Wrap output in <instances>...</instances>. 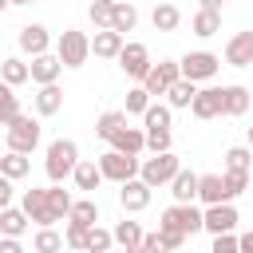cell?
Masks as SVG:
<instances>
[{
	"mask_svg": "<svg viewBox=\"0 0 253 253\" xmlns=\"http://www.w3.org/2000/svg\"><path fill=\"white\" fill-rule=\"evenodd\" d=\"M170 253H182V249H170Z\"/></svg>",
	"mask_w": 253,
	"mask_h": 253,
	"instance_id": "obj_56",
	"label": "cell"
},
{
	"mask_svg": "<svg viewBox=\"0 0 253 253\" xmlns=\"http://www.w3.org/2000/svg\"><path fill=\"white\" fill-rule=\"evenodd\" d=\"M71 178H75V186H79V190L95 194V190H99V182H103V170H99V162H79Z\"/></svg>",
	"mask_w": 253,
	"mask_h": 253,
	"instance_id": "obj_29",
	"label": "cell"
},
{
	"mask_svg": "<svg viewBox=\"0 0 253 253\" xmlns=\"http://www.w3.org/2000/svg\"><path fill=\"white\" fill-rule=\"evenodd\" d=\"M24 229H28V213L4 206V210H0V233H4V237H20Z\"/></svg>",
	"mask_w": 253,
	"mask_h": 253,
	"instance_id": "obj_30",
	"label": "cell"
},
{
	"mask_svg": "<svg viewBox=\"0 0 253 253\" xmlns=\"http://www.w3.org/2000/svg\"><path fill=\"white\" fill-rule=\"evenodd\" d=\"M16 40H20V51H28V55H43L51 47V36H47L43 24H24Z\"/></svg>",
	"mask_w": 253,
	"mask_h": 253,
	"instance_id": "obj_15",
	"label": "cell"
},
{
	"mask_svg": "<svg viewBox=\"0 0 253 253\" xmlns=\"http://www.w3.org/2000/svg\"><path fill=\"white\" fill-rule=\"evenodd\" d=\"M123 126H126V111H103V115H99V123H95V134H99L103 142H111Z\"/></svg>",
	"mask_w": 253,
	"mask_h": 253,
	"instance_id": "obj_25",
	"label": "cell"
},
{
	"mask_svg": "<svg viewBox=\"0 0 253 253\" xmlns=\"http://www.w3.org/2000/svg\"><path fill=\"white\" fill-rule=\"evenodd\" d=\"M142 123H146V130L150 126H170V103H150L146 115H142Z\"/></svg>",
	"mask_w": 253,
	"mask_h": 253,
	"instance_id": "obj_41",
	"label": "cell"
},
{
	"mask_svg": "<svg viewBox=\"0 0 253 253\" xmlns=\"http://www.w3.org/2000/svg\"><path fill=\"white\" fill-rule=\"evenodd\" d=\"M115 4H126V0H115Z\"/></svg>",
	"mask_w": 253,
	"mask_h": 253,
	"instance_id": "obj_55",
	"label": "cell"
},
{
	"mask_svg": "<svg viewBox=\"0 0 253 253\" xmlns=\"http://www.w3.org/2000/svg\"><path fill=\"white\" fill-rule=\"evenodd\" d=\"M202 229H210L213 237H217V233H233V229H237V210H233V202L206 206V210H202Z\"/></svg>",
	"mask_w": 253,
	"mask_h": 253,
	"instance_id": "obj_9",
	"label": "cell"
},
{
	"mask_svg": "<svg viewBox=\"0 0 253 253\" xmlns=\"http://www.w3.org/2000/svg\"><path fill=\"white\" fill-rule=\"evenodd\" d=\"M198 198L206 206H217V202H233L229 190H225V174H202L198 178Z\"/></svg>",
	"mask_w": 253,
	"mask_h": 253,
	"instance_id": "obj_17",
	"label": "cell"
},
{
	"mask_svg": "<svg viewBox=\"0 0 253 253\" xmlns=\"http://www.w3.org/2000/svg\"><path fill=\"white\" fill-rule=\"evenodd\" d=\"M190 111H194L198 119H217V115H221V87H202V91L194 95Z\"/></svg>",
	"mask_w": 253,
	"mask_h": 253,
	"instance_id": "obj_19",
	"label": "cell"
},
{
	"mask_svg": "<svg viewBox=\"0 0 253 253\" xmlns=\"http://www.w3.org/2000/svg\"><path fill=\"white\" fill-rule=\"evenodd\" d=\"M210 253H241V245H237V237H233V233H217V237H213V245H210Z\"/></svg>",
	"mask_w": 253,
	"mask_h": 253,
	"instance_id": "obj_46",
	"label": "cell"
},
{
	"mask_svg": "<svg viewBox=\"0 0 253 253\" xmlns=\"http://www.w3.org/2000/svg\"><path fill=\"white\" fill-rule=\"evenodd\" d=\"M111 233H115V245H123V253H126V249H138V245H142V237H146L138 221H119Z\"/></svg>",
	"mask_w": 253,
	"mask_h": 253,
	"instance_id": "obj_26",
	"label": "cell"
},
{
	"mask_svg": "<svg viewBox=\"0 0 253 253\" xmlns=\"http://www.w3.org/2000/svg\"><path fill=\"white\" fill-rule=\"evenodd\" d=\"M150 107V91L146 87H130L126 91V115H146Z\"/></svg>",
	"mask_w": 253,
	"mask_h": 253,
	"instance_id": "obj_40",
	"label": "cell"
},
{
	"mask_svg": "<svg viewBox=\"0 0 253 253\" xmlns=\"http://www.w3.org/2000/svg\"><path fill=\"white\" fill-rule=\"evenodd\" d=\"M126 253H146V249H142V245H138V249H126Z\"/></svg>",
	"mask_w": 253,
	"mask_h": 253,
	"instance_id": "obj_52",
	"label": "cell"
},
{
	"mask_svg": "<svg viewBox=\"0 0 253 253\" xmlns=\"http://www.w3.org/2000/svg\"><path fill=\"white\" fill-rule=\"evenodd\" d=\"M198 178H202V174H194V170H178L174 182H170L174 202H194V198H198Z\"/></svg>",
	"mask_w": 253,
	"mask_h": 253,
	"instance_id": "obj_22",
	"label": "cell"
},
{
	"mask_svg": "<svg viewBox=\"0 0 253 253\" xmlns=\"http://www.w3.org/2000/svg\"><path fill=\"white\" fill-rule=\"evenodd\" d=\"M111 245H115V233H111V229L91 225V233H87V253H107Z\"/></svg>",
	"mask_w": 253,
	"mask_h": 253,
	"instance_id": "obj_39",
	"label": "cell"
},
{
	"mask_svg": "<svg viewBox=\"0 0 253 253\" xmlns=\"http://www.w3.org/2000/svg\"><path fill=\"white\" fill-rule=\"evenodd\" d=\"M138 154H123V150H107V154H99V170H103V178H111V182H130V178H138Z\"/></svg>",
	"mask_w": 253,
	"mask_h": 253,
	"instance_id": "obj_4",
	"label": "cell"
},
{
	"mask_svg": "<svg viewBox=\"0 0 253 253\" xmlns=\"http://www.w3.org/2000/svg\"><path fill=\"white\" fill-rule=\"evenodd\" d=\"M8 4H12V0H0V12H4V8H8Z\"/></svg>",
	"mask_w": 253,
	"mask_h": 253,
	"instance_id": "obj_53",
	"label": "cell"
},
{
	"mask_svg": "<svg viewBox=\"0 0 253 253\" xmlns=\"http://www.w3.org/2000/svg\"><path fill=\"white\" fill-rule=\"evenodd\" d=\"M158 237H162V253H170V249H186V233H182V229L158 225Z\"/></svg>",
	"mask_w": 253,
	"mask_h": 253,
	"instance_id": "obj_45",
	"label": "cell"
},
{
	"mask_svg": "<svg viewBox=\"0 0 253 253\" xmlns=\"http://www.w3.org/2000/svg\"><path fill=\"white\" fill-rule=\"evenodd\" d=\"M20 210H24V213H28V221H36V225H55V221H59V213L51 210V198H47V190H40V186L24 190V202H20Z\"/></svg>",
	"mask_w": 253,
	"mask_h": 253,
	"instance_id": "obj_7",
	"label": "cell"
},
{
	"mask_svg": "<svg viewBox=\"0 0 253 253\" xmlns=\"http://www.w3.org/2000/svg\"><path fill=\"white\" fill-rule=\"evenodd\" d=\"M0 79H4L8 87H20V83H28V79H32V71H28V63H24V59L8 55V59L0 63Z\"/></svg>",
	"mask_w": 253,
	"mask_h": 253,
	"instance_id": "obj_27",
	"label": "cell"
},
{
	"mask_svg": "<svg viewBox=\"0 0 253 253\" xmlns=\"http://www.w3.org/2000/svg\"><path fill=\"white\" fill-rule=\"evenodd\" d=\"M119 202H123L126 213H142V210L150 206V186H146L142 178H130V182L119 186Z\"/></svg>",
	"mask_w": 253,
	"mask_h": 253,
	"instance_id": "obj_12",
	"label": "cell"
},
{
	"mask_svg": "<svg viewBox=\"0 0 253 253\" xmlns=\"http://www.w3.org/2000/svg\"><path fill=\"white\" fill-rule=\"evenodd\" d=\"M87 233H91V225L67 221V229H63V245H67V249H87Z\"/></svg>",
	"mask_w": 253,
	"mask_h": 253,
	"instance_id": "obj_38",
	"label": "cell"
},
{
	"mask_svg": "<svg viewBox=\"0 0 253 253\" xmlns=\"http://www.w3.org/2000/svg\"><path fill=\"white\" fill-rule=\"evenodd\" d=\"M146 150H154V154L170 150V126H150L146 130Z\"/></svg>",
	"mask_w": 253,
	"mask_h": 253,
	"instance_id": "obj_42",
	"label": "cell"
},
{
	"mask_svg": "<svg viewBox=\"0 0 253 253\" xmlns=\"http://www.w3.org/2000/svg\"><path fill=\"white\" fill-rule=\"evenodd\" d=\"M67 221H79V225H95V221H99V206H95L91 198H79V202H71V213H67Z\"/></svg>",
	"mask_w": 253,
	"mask_h": 253,
	"instance_id": "obj_33",
	"label": "cell"
},
{
	"mask_svg": "<svg viewBox=\"0 0 253 253\" xmlns=\"http://www.w3.org/2000/svg\"><path fill=\"white\" fill-rule=\"evenodd\" d=\"M249 111H253V103H249Z\"/></svg>",
	"mask_w": 253,
	"mask_h": 253,
	"instance_id": "obj_57",
	"label": "cell"
},
{
	"mask_svg": "<svg viewBox=\"0 0 253 253\" xmlns=\"http://www.w3.org/2000/svg\"><path fill=\"white\" fill-rule=\"evenodd\" d=\"M190 28H194V36H202V40H210V36H217V32H221V12H210V8H198V12H194V20H190Z\"/></svg>",
	"mask_w": 253,
	"mask_h": 253,
	"instance_id": "obj_23",
	"label": "cell"
},
{
	"mask_svg": "<svg viewBox=\"0 0 253 253\" xmlns=\"http://www.w3.org/2000/svg\"><path fill=\"white\" fill-rule=\"evenodd\" d=\"M178 67H182V79H194V83H206V79H213V75H217V67H221V59H217L213 51H186V55L178 59Z\"/></svg>",
	"mask_w": 253,
	"mask_h": 253,
	"instance_id": "obj_6",
	"label": "cell"
},
{
	"mask_svg": "<svg viewBox=\"0 0 253 253\" xmlns=\"http://www.w3.org/2000/svg\"><path fill=\"white\" fill-rule=\"evenodd\" d=\"M150 20H154V32H174L182 24V12H178V4H158Z\"/></svg>",
	"mask_w": 253,
	"mask_h": 253,
	"instance_id": "obj_31",
	"label": "cell"
},
{
	"mask_svg": "<svg viewBox=\"0 0 253 253\" xmlns=\"http://www.w3.org/2000/svg\"><path fill=\"white\" fill-rule=\"evenodd\" d=\"M4 138H8V150L32 154V150L40 146V123L28 119V115H20V119H12V123L4 126Z\"/></svg>",
	"mask_w": 253,
	"mask_h": 253,
	"instance_id": "obj_3",
	"label": "cell"
},
{
	"mask_svg": "<svg viewBox=\"0 0 253 253\" xmlns=\"http://www.w3.org/2000/svg\"><path fill=\"white\" fill-rule=\"evenodd\" d=\"M47 198H51V210H55V213H59V221H63V217H67V213H71V202H75V198H71V194H67V190H59V182H55V186H51V190H47Z\"/></svg>",
	"mask_w": 253,
	"mask_h": 253,
	"instance_id": "obj_43",
	"label": "cell"
},
{
	"mask_svg": "<svg viewBox=\"0 0 253 253\" xmlns=\"http://www.w3.org/2000/svg\"><path fill=\"white\" fill-rule=\"evenodd\" d=\"M253 166V146H229L225 150V170H249Z\"/></svg>",
	"mask_w": 253,
	"mask_h": 253,
	"instance_id": "obj_37",
	"label": "cell"
},
{
	"mask_svg": "<svg viewBox=\"0 0 253 253\" xmlns=\"http://www.w3.org/2000/svg\"><path fill=\"white\" fill-rule=\"evenodd\" d=\"M12 119H20V99H16V95H12V87L0 79V123L8 126Z\"/></svg>",
	"mask_w": 253,
	"mask_h": 253,
	"instance_id": "obj_34",
	"label": "cell"
},
{
	"mask_svg": "<svg viewBox=\"0 0 253 253\" xmlns=\"http://www.w3.org/2000/svg\"><path fill=\"white\" fill-rule=\"evenodd\" d=\"M12 4H36V0H12Z\"/></svg>",
	"mask_w": 253,
	"mask_h": 253,
	"instance_id": "obj_54",
	"label": "cell"
},
{
	"mask_svg": "<svg viewBox=\"0 0 253 253\" xmlns=\"http://www.w3.org/2000/svg\"><path fill=\"white\" fill-rule=\"evenodd\" d=\"M245 138H249V146H253V126H249V130H245Z\"/></svg>",
	"mask_w": 253,
	"mask_h": 253,
	"instance_id": "obj_51",
	"label": "cell"
},
{
	"mask_svg": "<svg viewBox=\"0 0 253 253\" xmlns=\"http://www.w3.org/2000/svg\"><path fill=\"white\" fill-rule=\"evenodd\" d=\"M225 63L229 67H249L253 63V32H237L225 43Z\"/></svg>",
	"mask_w": 253,
	"mask_h": 253,
	"instance_id": "obj_16",
	"label": "cell"
},
{
	"mask_svg": "<svg viewBox=\"0 0 253 253\" xmlns=\"http://www.w3.org/2000/svg\"><path fill=\"white\" fill-rule=\"evenodd\" d=\"M194 95H198V83L194 79H174L170 91H166V103H170V111H182V107L194 103Z\"/></svg>",
	"mask_w": 253,
	"mask_h": 253,
	"instance_id": "obj_21",
	"label": "cell"
},
{
	"mask_svg": "<svg viewBox=\"0 0 253 253\" xmlns=\"http://www.w3.org/2000/svg\"><path fill=\"white\" fill-rule=\"evenodd\" d=\"M55 55H59V63H63V67H83V63H87V55H91V40H87L83 32L67 28V32H59Z\"/></svg>",
	"mask_w": 253,
	"mask_h": 253,
	"instance_id": "obj_5",
	"label": "cell"
},
{
	"mask_svg": "<svg viewBox=\"0 0 253 253\" xmlns=\"http://www.w3.org/2000/svg\"><path fill=\"white\" fill-rule=\"evenodd\" d=\"M32 245H36V253H59V249H63V237H59L51 225H40V233H36Z\"/></svg>",
	"mask_w": 253,
	"mask_h": 253,
	"instance_id": "obj_35",
	"label": "cell"
},
{
	"mask_svg": "<svg viewBox=\"0 0 253 253\" xmlns=\"http://www.w3.org/2000/svg\"><path fill=\"white\" fill-rule=\"evenodd\" d=\"M119 67L130 75V79H146V71L154 67L150 63V51H146V43H123V51H119Z\"/></svg>",
	"mask_w": 253,
	"mask_h": 253,
	"instance_id": "obj_10",
	"label": "cell"
},
{
	"mask_svg": "<svg viewBox=\"0 0 253 253\" xmlns=\"http://www.w3.org/2000/svg\"><path fill=\"white\" fill-rule=\"evenodd\" d=\"M36 111H40V115H59V111H63V91H59V83H47V87L36 91Z\"/></svg>",
	"mask_w": 253,
	"mask_h": 253,
	"instance_id": "obj_24",
	"label": "cell"
},
{
	"mask_svg": "<svg viewBox=\"0 0 253 253\" xmlns=\"http://www.w3.org/2000/svg\"><path fill=\"white\" fill-rule=\"evenodd\" d=\"M107 253H111V249H107Z\"/></svg>",
	"mask_w": 253,
	"mask_h": 253,
	"instance_id": "obj_59",
	"label": "cell"
},
{
	"mask_svg": "<svg viewBox=\"0 0 253 253\" xmlns=\"http://www.w3.org/2000/svg\"><path fill=\"white\" fill-rule=\"evenodd\" d=\"M111 146L123 150V154H142V150H146V130H138V126H123V130L111 138Z\"/></svg>",
	"mask_w": 253,
	"mask_h": 253,
	"instance_id": "obj_20",
	"label": "cell"
},
{
	"mask_svg": "<svg viewBox=\"0 0 253 253\" xmlns=\"http://www.w3.org/2000/svg\"><path fill=\"white\" fill-rule=\"evenodd\" d=\"M225 190H229V198L245 194L249 190V170H225Z\"/></svg>",
	"mask_w": 253,
	"mask_h": 253,
	"instance_id": "obj_44",
	"label": "cell"
},
{
	"mask_svg": "<svg viewBox=\"0 0 253 253\" xmlns=\"http://www.w3.org/2000/svg\"><path fill=\"white\" fill-rule=\"evenodd\" d=\"M174 79H182V67H178V59H162V63H154V67L146 71L142 87H146L150 95H166Z\"/></svg>",
	"mask_w": 253,
	"mask_h": 253,
	"instance_id": "obj_11",
	"label": "cell"
},
{
	"mask_svg": "<svg viewBox=\"0 0 253 253\" xmlns=\"http://www.w3.org/2000/svg\"><path fill=\"white\" fill-rule=\"evenodd\" d=\"M28 71H32V83H36V87H47V83H55V79H59V71H63V63H59V55H51V51H43V55H32V63H28Z\"/></svg>",
	"mask_w": 253,
	"mask_h": 253,
	"instance_id": "obj_13",
	"label": "cell"
},
{
	"mask_svg": "<svg viewBox=\"0 0 253 253\" xmlns=\"http://www.w3.org/2000/svg\"><path fill=\"white\" fill-rule=\"evenodd\" d=\"M0 253H24L20 237H0Z\"/></svg>",
	"mask_w": 253,
	"mask_h": 253,
	"instance_id": "obj_48",
	"label": "cell"
},
{
	"mask_svg": "<svg viewBox=\"0 0 253 253\" xmlns=\"http://www.w3.org/2000/svg\"><path fill=\"white\" fill-rule=\"evenodd\" d=\"M0 126H4V123H0Z\"/></svg>",
	"mask_w": 253,
	"mask_h": 253,
	"instance_id": "obj_58",
	"label": "cell"
},
{
	"mask_svg": "<svg viewBox=\"0 0 253 253\" xmlns=\"http://www.w3.org/2000/svg\"><path fill=\"white\" fill-rule=\"evenodd\" d=\"M221 4L225 0H202V8H210V12H221Z\"/></svg>",
	"mask_w": 253,
	"mask_h": 253,
	"instance_id": "obj_50",
	"label": "cell"
},
{
	"mask_svg": "<svg viewBox=\"0 0 253 253\" xmlns=\"http://www.w3.org/2000/svg\"><path fill=\"white\" fill-rule=\"evenodd\" d=\"M4 206H12V178L8 174H0V210Z\"/></svg>",
	"mask_w": 253,
	"mask_h": 253,
	"instance_id": "obj_47",
	"label": "cell"
},
{
	"mask_svg": "<svg viewBox=\"0 0 253 253\" xmlns=\"http://www.w3.org/2000/svg\"><path fill=\"white\" fill-rule=\"evenodd\" d=\"M249 103H253V91H249V87H241V83H229V87H221V115H229V119H241V115L249 111Z\"/></svg>",
	"mask_w": 253,
	"mask_h": 253,
	"instance_id": "obj_14",
	"label": "cell"
},
{
	"mask_svg": "<svg viewBox=\"0 0 253 253\" xmlns=\"http://www.w3.org/2000/svg\"><path fill=\"white\" fill-rule=\"evenodd\" d=\"M237 245H241V253H253V229H249V233H241V237H237Z\"/></svg>",
	"mask_w": 253,
	"mask_h": 253,
	"instance_id": "obj_49",
	"label": "cell"
},
{
	"mask_svg": "<svg viewBox=\"0 0 253 253\" xmlns=\"http://www.w3.org/2000/svg\"><path fill=\"white\" fill-rule=\"evenodd\" d=\"M75 166H79V146H75L71 138H55V142L47 146V162H43L47 178H51V182H63L67 174H75Z\"/></svg>",
	"mask_w": 253,
	"mask_h": 253,
	"instance_id": "obj_1",
	"label": "cell"
},
{
	"mask_svg": "<svg viewBox=\"0 0 253 253\" xmlns=\"http://www.w3.org/2000/svg\"><path fill=\"white\" fill-rule=\"evenodd\" d=\"M28 170H32V162H28V154H16V150H8V154H0V174H8L12 182H20V178H28Z\"/></svg>",
	"mask_w": 253,
	"mask_h": 253,
	"instance_id": "obj_28",
	"label": "cell"
},
{
	"mask_svg": "<svg viewBox=\"0 0 253 253\" xmlns=\"http://www.w3.org/2000/svg\"><path fill=\"white\" fill-rule=\"evenodd\" d=\"M123 43H126V40H123L115 28H99V32H95V40H91V51H95L99 59H119Z\"/></svg>",
	"mask_w": 253,
	"mask_h": 253,
	"instance_id": "obj_18",
	"label": "cell"
},
{
	"mask_svg": "<svg viewBox=\"0 0 253 253\" xmlns=\"http://www.w3.org/2000/svg\"><path fill=\"white\" fill-rule=\"evenodd\" d=\"M162 225L182 229V233L190 237V233H198V229H202V210H198L194 202H174V206H166V210H162Z\"/></svg>",
	"mask_w": 253,
	"mask_h": 253,
	"instance_id": "obj_8",
	"label": "cell"
},
{
	"mask_svg": "<svg viewBox=\"0 0 253 253\" xmlns=\"http://www.w3.org/2000/svg\"><path fill=\"white\" fill-rule=\"evenodd\" d=\"M134 24H138V8L126 0V4H115V20H111V28L119 32V36H126V32H134Z\"/></svg>",
	"mask_w": 253,
	"mask_h": 253,
	"instance_id": "obj_32",
	"label": "cell"
},
{
	"mask_svg": "<svg viewBox=\"0 0 253 253\" xmlns=\"http://www.w3.org/2000/svg\"><path fill=\"white\" fill-rule=\"evenodd\" d=\"M87 16H91L95 28H111V20H115V0H91Z\"/></svg>",
	"mask_w": 253,
	"mask_h": 253,
	"instance_id": "obj_36",
	"label": "cell"
},
{
	"mask_svg": "<svg viewBox=\"0 0 253 253\" xmlns=\"http://www.w3.org/2000/svg\"><path fill=\"white\" fill-rule=\"evenodd\" d=\"M178 170H182L178 154H174V150H162V154H154V158H146V162L138 166V178H142L150 190H158V186L174 182V174H178Z\"/></svg>",
	"mask_w": 253,
	"mask_h": 253,
	"instance_id": "obj_2",
	"label": "cell"
}]
</instances>
